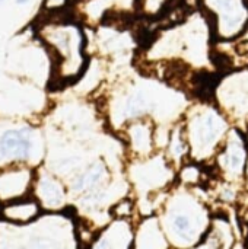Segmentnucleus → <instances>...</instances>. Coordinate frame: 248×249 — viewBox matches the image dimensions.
Returning a JSON list of instances; mask_svg holds the SVG:
<instances>
[{
	"mask_svg": "<svg viewBox=\"0 0 248 249\" xmlns=\"http://www.w3.org/2000/svg\"><path fill=\"white\" fill-rule=\"evenodd\" d=\"M31 130L13 128L0 136V158L28 159L31 150Z\"/></svg>",
	"mask_w": 248,
	"mask_h": 249,
	"instance_id": "1a4fd4ad",
	"label": "nucleus"
},
{
	"mask_svg": "<svg viewBox=\"0 0 248 249\" xmlns=\"http://www.w3.org/2000/svg\"><path fill=\"white\" fill-rule=\"evenodd\" d=\"M38 193H39L41 203L47 209L58 210L66 204V190L61 187V184H58L53 178H42Z\"/></svg>",
	"mask_w": 248,
	"mask_h": 249,
	"instance_id": "f8f14e48",
	"label": "nucleus"
},
{
	"mask_svg": "<svg viewBox=\"0 0 248 249\" xmlns=\"http://www.w3.org/2000/svg\"><path fill=\"white\" fill-rule=\"evenodd\" d=\"M32 174L29 171H15L0 174V198L13 200L28 191Z\"/></svg>",
	"mask_w": 248,
	"mask_h": 249,
	"instance_id": "9b49d317",
	"label": "nucleus"
},
{
	"mask_svg": "<svg viewBox=\"0 0 248 249\" xmlns=\"http://www.w3.org/2000/svg\"><path fill=\"white\" fill-rule=\"evenodd\" d=\"M136 220L113 219L98 229L86 249H133Z\"/></svg>",
	"mask_w": 248,
	"mask_h": 249,
	"instance_id": "0eeeda50",
	"label": "nucleus"
},
{
	"mask_svg": "<svg viewBox=\"0 0 248 249\" xmlns=\"http://www.w3.org/2000/svg\"><path fill=\"white\" fill-rule=\"evenodd\" d=\"M170 0H137V6L145 16H158L167 9Z\"/></svg>",
	"mask_w": 248,
	"mask_h": 249,
	"instance_id": "2eb2a0df",
	"label": "nucleus"
},
{
	"mask_svg": "<svg viewBox=\"0 0 248 249\" xmlns=\"http://www.w3.org/2000/svg\"><path fill=\"white\" fill-rule=\"evenodd\" d=\"M133 249H171L158 214L136 220Z\"/></svg>",
	"mask_w": 248,
	"mask_h": 249,
	"instance_id": "6e6552de",
	"label": "nucleus"
},
{
	"mask_svg": "<svg viewBox=\"0 0 248 249\" xmlns=\"http://www.w3.org/2000/svg\"><path fill=\"white\" fill-rule=\"evenodd\" d=\"M203 188L175 184L168 191L158 217L171 249H193L209 235L213 210Z\"/></svg>",
	"mask_w": 248,
	"mask_h": 249,
	"instance_id": "f257e3e1",
	"label": "nucleus"
},
{
	"mask_svg": "<svg viewBox=\"0 0 248 249\" xmlns=\"http://www.w3.org/2000/svg\"><path fill=\"white\" fill-rule=\"evenodd\" d=\"M231 249H248V236H246V238H240V239L234 244V247Z\"/></svg>",
	"mask_w": 248,
	"mask_h": 249,
	"instance_id": "a211bd4d",
	"label": "nucleus"
},
{
	"mask_svg": "<svg viewBox=\"0 0 248 249\" xmlns=\"http://www.w3.org/2000/svg\"><path fill=\"white\" fill-rule=\"evenodd\" d=\"M1 1H3V0H0V3H1Z\"/></svg>",
	"mask_w": 248,
	"mask_h": 249,
	"instance_id": "412c9836",
	"label": "nucleus"
},
{
	"mask_svg": "<svg viewBox=\"0 0 248 249\" xmlns=\"http://www.w3.org/2000/svg\"><path fill=\"white\" fill-rule=\"evenodd\" d=\"M170 162L174 165V168L178 171L186 162L190 160V147L187 143L184 125L181 121L175 123L171 128V137L168 142L167 149L164 150Z\"/></svg>",
	"mask_w": 248,
	"mask_h": 249,
	"instance_id": "9d476101",
	"label": "nucleus"
},
{
	"mask_svg": "<svg viewBox=\"0 0 248 249\" xmlns=\"http://www.w3.org/2000/svg\"><path fill=\"white\" fill-rule=\"evenodd\" d=\"M243 190L246 194H248V165L246 168V172H244V178H243Z\"/></svg>",
	"mask_w": 248,
	"mask_h": 249,
	"instance_id": "6ab92c4d",
	"label": "nucleus"
},
{
	"mask_svg": "<svg viewBox=\"0 0 248 249\" xmlns=\"http://www.w3.org/2000/svg\"><path fill=\"white\" fill-rule=\"evenodd\" d=\"M213 38L234 41L248 31L247 0H200Z\"/></svg>",
	"mask_w": 248,
	"mask_h": 249,
	"instance_id": "7ed1b4c3",
	"label": "nucleus"
},
{
	"mask_svg": "<svg viewBox=\"0 0 248 249\" xmlns=\"http://www.w3.org/2000/svg\"><path fill=\"white\" fill-rule=\"evenodd\" d=\"M205 166L189 160L186 162L178 171H177V184L189 188H196V187H205L203 185V178H205Z\"/></svg>",
	"mask_w": 248,
	"mask_h": 249,
	"instance_id": "4468645a",
	"label": "nucleus"
},
{
	"mask_svg": "<svg viewBox=\"0 0 248 249\" xmlns=\"http://www.w3.org/2000/svg\"><path fill=\"white\" fill-rule=\"evenodd\" d=\"M181 123L190 147V160L203 166L213 162L218 150L232 128L229 118L212 102L189 105Z\"/></svg>",
	"mask_w": 248,
	"mask_h": 249,
	"instance_id": "f03ea898",
	"label": "nucleus"
},
{
	"mask_svg": "<svg viewBox=\"0 0 248 249\" xmlns=\"http://www.w3.org/2000/svg\"><path fill=\"white\" fill-rule=\"evenodd\" d=\"M39 204L35 200H20L3 209L4 217L16 223H28L34 220L39 214Z\"/></svg>",
	"mask_w": 248,
	"mask_h": 249,
	"instance_id": "ddd939ff",
	"label": "nucleus"
},
{
	"mask_svg": "<svg viewBox=\"0 0 248 249\" xmlns=\"http://www.w3.org/2000/svg\"><path fill=\"white\" fill-rule=\"evenodd\" d=\"M193 249H221L219 248V245L208 235L206 238H205V241H202L197 247H194Z\"/></svg>",
	"mask_w": 248,
	"mask_h": 249,
	"instance_id": "f3484780",
	"label": "nucleus"
},
{
	"mask_svg": "<svg viewBox=\"0 0 248 249\" xmlns=\"http://www.w3.org/2000/svg\"><path fill=\"white\" fill-rule=\"evenodd\" d=\"M215 104L232 125L248 130V69L227 74L213 90Z\"/></svg>",
	"mask_w": 248,
	"mask_h": 249,
	"instance_id": "20e7f679",
	"label": "nucleus"
},
{
	"mask_svg": "<svg viewBox=\"0 0 248 249\" xmlns=\"http://www.w3.org/2000/svg\"><path fill=\"white\" fill-rule=\"evenodd\" d=\"M69 4V0H44V9L50 13H58L64 10Z\"/></svg>",
	"mask_w": 248,
	"mask_h": 249,
	"instance_id": "dca6fc26",
	"label": "nucleus"
},
{
	"mask_svg": "<svg viewBox=\"0 0 248 249\" xmlns=\"http://www.w3.org/2000/svg\"><path fill=\"white\" fill-rule=\"evenodd\" d=\"M26 1H28V0H16L18 4H23V3H26Z\"/></svg>",
	"mask_w": 248,
	"mask_h": 249,
	"instance_id": "aec40b11",
	"label": "nucleus"
},
{
	"mask_svg": "<svg viewBox=\"0 0 248 249\" xmlns=\"http://www.w3.org/2000/svg\"><path fill=\"white\" fill-rule=\"evenodd\" d=\"M156 123L151 118H140L126 124L120 136L126 144L130 159H145L156 153L155 144Z\"/></svg>",
	"mask_w": 248,
	"mask_h": 249,
	"instance_id": "423d86ee",
	"label": "nucleus"
},
{
	"mask_svg": "<svg viewBox=\"0 0 248 249\" xmlns=\"http://www.w3.org/2000/svg\"><path fill=\"white\" fill-rule=\"evenodd\" d=\"M247 3H248V0H247Z\"/></svg>",
	"mask_w": 248,
	"mask_h": 249,
	"instance_id": "4be33fe9",
	"label": "nucleus"
},
{
	"mask_svg": "<svg viewBox=\"0 0 248 249\" xmlns=\"http://www.w3.org/2000/svg\"><path fill=\"white\" fill-rule=\"evenodd\" d=\"M248 165L247 133L235 125L229 130L224 144L218 150L212 168L216 175L228 182L241 184Z\"/></svg>",
	"mask_w": 248,
	"mask_h": 249,
	"instance_id": "39448f33",
	"label": "nucleus"
}]
</instances>
